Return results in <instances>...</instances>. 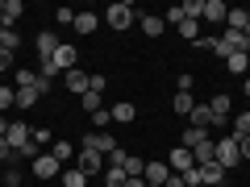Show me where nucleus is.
<instances>
[{
	"label": "nucleus",
	"mask_w": 250,
	"mask_h": 187,
	"mask_svg": "<svg viewBox=\"0 0 250 187\" xmlns=\"http://www.w3.org/2000/svg\"><path fill=\"white\" fill-rule=\"evenodd\" d=\"M238 150H242V158H250V133H246V137L238 142Z\"/></svg>",
	"instance_id": "obj_41"
},
{
	"label": "nucleus",
	"mask_w": 250,
	"mask_h": 187,
	"mask_svg": "<svg viewBox=\"0 0 250 187\" xmlns=\"http://www.w3.org/2000/svg\"><path fill=\"white\" fill-rule=\"evenodd\" d=\"M163 21H167V25H184V21H188V13H184V4H171V9L163 13Z\"/></svg>",
	"instance_id": "obj_29"
},
{
	"label": "nucleus",
	"mask_w": 250,
	"mask_h": 187,
	"mask_svg": "<svg viewBox=\"0 0 250 187\" xmlns=\"http://www.w3.org/2000/svg\"><path fill=\"white\" fill-rule=\"evenodd\" d=\"M54 71H75V62H80V54H75V46H62L59 42V50H54Z\"/></svg>",
	"instance_id": "obj_5"
},
{
	"label": "nucleus",
	"mask_w": 250,
	"mask_h": 187,
	"mask_svg": "<svg viewBox=\"0 0 250 187\" xmlns=\"http://www.w3.org/2000/svg\"><path fill=\"white\" fill-rule=\"evenodd\" d=\"M34 50H38V58H42V62H50L54 50H59V37H54L50 29H42V34H38V42H34Z\"/></svg>",
	"instance_id": "obj_6"
},
{
	"label": "nucleus",
	"mask_w": 250,
	"mask_h": 187,
	"mask_svg": "<svg viewBox=\"0 0 250 187\" xmlns=\"http://www.w3.org/2000/svg\"><path fill=\"white\" fill-rule=\"evenodd\" d=\"M225 67H229V75H242L250 67V54H229V58H225Z\"/></svg>",
	"instance_id": "obj_27"
},
{
	"label": "nucleus",
	"mask_w": 250,
	"mask_h": 187,
	"mask_svg": "<svg viewBox=\"0 0 250 187\" xmlns=\"http://www.w3.org/2000/svg\"><path fill=\"white\" fill-rule=\"evenodd\" d=\"M167 167H171V175H188V170L196 167V158H192V150H188V146H175V150L167 154Z\"/></svg>",
	"instance_id": "obj_3"
},
{
	"label": "nucleus",
	"mask_w": 250,
	"mask_h": 187,
	"mask_svg": "<svg viewBox=\"0 0 250 187\" xmlns=\"http://www.w3.org/2000/svg\"><path fill=\"white\" fill-rule=\"evenodd\" d=\"M208 108H213V116H217V125H225V121H229V112H233V104H229V96H213V100H208Z\"/></svg>",
	"instance_id": "obj_13"
},
{
	"label": "nucleus",
	"mask_w": 250,
	"mask_h": 187,
	"mask_svg": "<svg viewBox=\"0 0 250 187\" xmlns=\"http://www.w3.org/2000/svg\"><path fill=\"white\" fill-rule=\"evenodd\" d=\"M13 187H21V183H13Z\"/></svg>",
	"instance_id": "obj_46"
},
{
	"label": "nucleus",
	"mask_w": 250,
	"mask_h": 187,
	"mask_svg": "<svg viewBox=\"0 0 250 187\" xmlns=\"http://www.w3.org/2000/svg\"><path fill=\"white\" fill-rule=\"evenodd\" d=\"M59 25H75V13L71 9H59Z\"/></svg>",
	"instance_id": "obj_38"
},
{
	"label": "nucleus",
	"mask_w": 250,
	"mask_h": 187,
	"mask_svg": "<svg viewBox=\"0 0 250 187\" xmlns=\"http://www.w3.org/2000/svg\"><path fill=\"white\" fill-rule=\"evenodd\" d=\"M142 179H146V183H154V187H163V183L171 179V167H167V162H146Z\"/></svg>",
	"instance_id": "obj_8"
},
{
	"label": "nucleus",
	"mask_w": 250,
	"mask_h": 187,
	"mask_svg": "<svg viewBox=\"0 0 250 187\" xmlns=\"http://www.w3.org/2000/svg\"><path fill=\"white\" fill-rule=\"evenodd\" d=\"M38 96H42V92H38L34 83H21V88H17V108H29V104H38Z\"/></svg>",
	"instance_id": "obj_21"
},
{
	"label": "nucleus",
	"mask_w": 250,
	"mask_h": 187,
	"mask_svg": "<svg viewBox=\"0 0 250 187\" xmlns=\"http://www.w3.org/2000/svg\"><path fill=\"white\" fill-rule=\"evenodd\" d=\"M188 121L196 125V129H208V125H217V116H213V108H208V104H196L192 112H188Z\"/></svg>",
	"instance_id": "obj_11"
},
{
	"label": "nucleus",
	"mask_w": 250,
	"mask_h": 187,
	"mask_svg": "<svg viewBox=\"0 0 250 187\" xmlns=\"http://www.w3.org/2000/svg\"><path fill=\"white\" fill-rule=\"evenodd\" d=\"M163 29H167V21H163L159 13H146V17H142V34H150V37H159Z\"/></svg>",
	"instance_id": "obj_20"
},
{
	"label": "nucleus",
	"mask_w": 250,
	"mask_h": 187,
	"mask_svg": "<svg viewBox=\"0 0 250 187\" xmlns=\"http://www.w3.org/2000/svg\"><path fill=\"white\" fill-rule=\"evenodd\" d=\"M13 67V50H4V46H0V71H9Z\"/></svg>",
	"instance_id": "obj_37"
},
{
	"label": "nucleus",
	"mask_w": 250,
	"mask_h": 187,
	"mask_svg": "<svg viewBox=\"0 0 250 187\" xmlns=\"http://www.w3.org/2000/svg\"><path fill=\"white\" fill-rule=\"evenodd\" d=\"M205 142H213L208 129H196V125H188V129H184V146H188V150H196V146H205Z\"/></svg>",
	"instance_id": "obj_15"
},
{
	"label": "nucleus",
	"mask_w": 250,
	"mask_h": 187,
	"mask_svg": "<svg viewBox=\"0 0 250 187\" xmlns=\"http://www.w3.org/2000/svg\"><path fill=\"white\" fill-rule=\"evenodd\" d=\"M200 179H205V187H221L225 183V167L208 162V167H200Z\"/></svg>",
	"instance_id": "obj_14"
},
{
	"label": "nucleus",
	"mask_w": 250,
	"mask_h": 187,
	"mask_svg": "<svg viewBox=\"0 0 250 187\" xmlns=\"http://www.w3.org/2000/svg\"><path fill=\"white\" fill-rule=\"evenodd\" d=\"M0 137H9V121L4 116H0Z\"/></svg>",
	"instance_id": "obj_43"
},
{
	"label": "nucleus",
	"mask_w": 250,
	"mask_h": 187,
	"mask_svg": "<svg viewBox=\"0 0 250 187\" xmlns=\"http://www.w3.org/2000/svg\"><path fill=\"white\" fill-rule=\"evenodd\" d=\"M17 42H21L17 29H4V34H0V46H4V50H17Z\"/></svg>",
	"instance_id": "obj_33"
},
{
	"label": "nucleus",
	"mask_w": 250,
	"mask_h": 187,
	"mask_svg": "<svg viewBox=\"0 0 250 187\" xmlns=\"http://www.w3.org/2000/svg\"><path fill=\"white\" fill-rule=\"evenodd\" d=\"M125 179L129 175H125L121 167H104V187H125Z\"/></svg>",
	"instance_id": "obj_26"
},
{
	"label": "nucleus",
	"mask_w": 250,
	"mask_h": 187,
	"mask_svg": "<svg viewBox=\"0 0 250 187\" xmlns=\"http://www.w3.org/2000/svg\"><path fill=\"white\" fill-rule=\"evenodd\" d=\"M163 187H188V183H184V175H171V179H167Z\"/></svg>",
	"instance_id": "obj_42"
},
{
	"label": "nucleus",
	"mask_w": 250,
	"mask_h": 187,
	"mask_svg": "<svg viewBox=\"0 0 250 187\" xmlns=\"http://www.w3.org/2000/svg\"><path fill=\"white\" fill-rule=\"evenodd\" d=\"M246 42H250V25H246Z\"/></svg>",
	"instance_id": "obj_44"
},
{
	"label": "nucleus",
	"mask_w": 250,
	"mask_h": 187,
	"mask_svg": "<svg viewBox=\"0 0 250 187\" xmlns=\"http://www.w3.org/2000/svg\"><path fill=\"white\" fill-rule=\"evenodd\" d=\"M246 25H250V13H246V9H229V13H225V29L246 34Z\"/></svg>",
	"instance_id": "obj_12"
},
{
	"label": "nucleus",
	"mask_w": 250,
	"mask_h": 187,
	"mask_svg": "<svg viewBox=\"0 0 250 187\" xmlns=\"http://www.w3.org/2000/svg\"><path fill=\"white\" fill-rule=\"evenodd\" d=\"M246 133H250V112H238V116H233V133L229 137H238V142H242Z\"/></svg>",
	"instance_id": "obj_28"
},
{
	"label": "nucleus",
	"mask_w": 250,
	"mask_h": 187,
	"mask_svg": "<svg viewBox=\"0 0 250 187\" xmlns=\"http://www.w3.org/2000/svg\"><path fill=\"white\" fill-rule=\"evenodd\" d=\"M59 179H62V187H88V183H92V179H88V175H83V170H80V167H67V170H62V175H59Z\"/></svg>",
	"instance_id": "obj_17"
},
{
	"label": "nucleus",
	"mask_w": 250,
	"mask_h": 187,
	"mask_svg": "<svg viewBox=\"0 0 250 187\" xmlns=\"http://www.w3.org/2000/svg\"><path fill=\"white\" fill-rule=\"evenodd\" d=\"M21 13H25V4H21V0H4V9H0V17H4V25L13 29V21H17Z\"/></svg>",
	"instance_id": "obj_23"
},
{
	"label": "nucleus",
	"mask_w": 250,
	"mask_h": 187,
	"mask_svg": "<svg viewBox=\"0 0 250 187\" xmlns=\"http://www.w3.org/2000/svg\"><path fill=\"white\" fill-rule=\"evenodd\" d=\"M96 25H100V21H96V13H75V34H96Z\"/></svg>",
	"instance_id": "obj_18"
},
{
	"label": "nucleus",
	"mask_w": 250,
	"mask_h": 187,
	"mask_svg": "<svg viewBox=\"0 0 250 187\" xmlns=\"http://www.w3.org/2000/svg\"><path fill=\"white\" fill-rule=\"evenodd\" d=\"M13 104H17V88H4V83H0V112L13 108Z\"/></svg>",
	"instance_id": "obj_32"
},
{
	"label": "nucleus",
	"mask_w": 250,
	"mask_h": 187,
	"mask_svg": "<svg viewBox=\"0 0 250 187\" xmlns=\"http://www.w3.org/2000/svg\"><path fill=\"white\" fill-rule=\"evenodd\" d=\"M225 13H229V9H225L221 0H205V9H200V17H205V21H225Z\"/></svg>",
	"instance_id": "obj_19"
},
{
	"label": "nucleus",
	"mask_w": 250,
	"mask_h": 187,
	"mask_svg": "<svg viewBox=\"0 0 250 187\" xmlns=\"http://www.w3.org/2000/svg\"><path fill=\"white\" fill-rule=\"evenodd\" d=\"M88 88H92V75H88V71H80V67H75V71H67V92L83 96Z\"/></svg>",
	"instance_id": "obj_10"
},
{
	"label": "nucleus",
	"mask_w": 250,
	"mask_h": 187,
	"mask_svg": "<svg viewBox=\"0 0 250 187\" xmlns=\"http://www.w3.org/2000/svg\"><path fill=\"white\" fill-rule=\"evenodd\" d=\"M83 112H100V108H104V104H100V92H83Z\"/></svg>",
	"instance_id": "obj_31"
},
{
	"label": "nucleus",
	"mask_w": 250,
	"mask_h": 187,
	"mask_svg": "<svg viewBox=\"0 0 250 187\" xmlns=\"http://www.w3.org/2000/svg\"><path fill=\"white\" fill-rule=\"evenodd\" d=\"M146 187H154V183H146Z\"/></svg>",
	"instance_id": "obj_47"
},
{
	"label": "nucleus",
	"mask_w": 250,
	"mask_h": 187,
	"mask_svg": "<svg viewBox=\"0 0 250 187\" xmlns=\"http://www.w3.org/2000/svg\"><path fill=\"white\" fill-rule=\"evenodd\" d=\"M179 34H184V37H188V42H192V46L200 42V25H196V21H192V17H188L184 25H179Z\"/></svg>",
	"instance_id": "obj_30"
},
{
	"label": "nucleus",
	"mask_w": 250,
	"mask_h": 187,
	"mask_svg": "<svg viewBox=\"0 0 250 187\" xmlns=\"http://www.w3.org/2000/svg\"><path fill=\"white\" fill-rule=\"evenodd\" d=\"M83 146H88V150H96V154H104V158L117 150V142H113L108 133H88V137H83Z\"/></svg>",
	"instance_id": "obj_9"
},
{
	"label": "nucleus",
	"mask_w": 250,
	"mask_h": 187,
	"mask_svg": "<svg viewBox=\"0 0 250 187\" xmlns=\"http://www.w3.org/2000/svg\"><path fill=\"white\" fill-rule=\"evenodd\" d=\"M192 158H196V167H208V162L217 158V142H205V146H196V150H192Z\"/></svg>",
	"instance_id": "obj_22"
},
{
	"label": "nucleus",
	"mask_w": 250,
	"mask_h": 187,
	"mask_svg": "<svg viewBox=\"0 0 250 187\" xmlns=\"http://www.w3.org/2000/svg\"><path fill=\"white\" fill-rule=\"evenodd\" d=\"M184 183H188V187H205V179H200V167H192V170H188V175H184Z\"/></svg>",
	"instance_id": "obj_36"
},
{
	"label": "nucleus",
	"mask_w": 250,
	"mask_h": 187,
	"mask_svg": "<svg viewBox=\"0 0 250 187\" xmlns=\"http://www.w3.org/2000/svg\"><path fill=\"white\" fill-rule=\"evenodd\" d=\"M125 175H129V179H142V170H146V158H138V154H125Z\"/></svg>",
	"instance_id": "obj_25"
},
{
	"label": "nucleus",
	"mask_w": 250,
	"mask_h": 187,
	"mask_svg": "<svg viewBox=\"0 0 250 187\" xmlns=\"http://www.w3.org/2000/svg\"><path fill=\"white\" fill-rule=\"evenodd\" d=\"M171 108H175L179 116H188L192 108H196V100H192V92H175V100H171Z\"/></svg>",
	"instance_id": "obj_24"
},
{
	"label": "nucleus",
	"mask_w": 250,
	"mask_h": 187,
	"mask_svg": "<svg viewBox=\"0 0 250 187\" xmlns=\"http://www.w3.org/2000/svg\"><path fill=\"white\" fill-rule=\"evenodd\" d=\"M104 21L117 29V34H125V29H129V25L138 21V13L129 9V4H108V9H104Z\"/></svg>",
	"instance_id": "obj_1"
},
{
	"label": "nucleus",
	"mask_w": 250,
	"mask_h": 187,
	"mask_svg": "<svg viewBox=\"0 0 250 187\" xmlns=\"http://www.w3.org/2000/svg\"><path fill=\"white\" fill-rule=\"evenodd\" d=\"M38 79V71H17V88H21V83H34Z\"/></svg>",
	"instance_id": "obj_40"
},
{
	"label": "nucleus",
	"mask_w": 250,
	"mask_h": 187,
	"mask_svg": "<svg viewBox=\"0 0 250 187\" xmlns=\"http://www.w3.org/2000/svg\"><path fill=\"white\" fill-rule=\"evenodd\" d=\"M200 9H205V0H184V13H188V17H192V21L200 17Z\"/></svg>",
	"instance_id": "obj_35"
},
{
	"label": "nucleus",
	"mask_w": 250,
	"mask_h": 187,
	"mask_svg": "<svg viewBox=\"0 0 250 187\" xmlns=\"http://www.w3.org/2000/svg\"><path fill=\"white\" fill-rule=\"evenodd\" d=\"M75 167H80L88 179H96L100 170H104V154H96V150H88V146H83V150H80V162H75Z\"/></svg>",
	"instance_id": "obj_4"
},
{
	"label": "nucleus",
	"mask_w": 250,
	"mask_h": 187,
	"mask_svg": "<svg viewBox=\"0 0 250 187\" xmlns=\"http://www.w3.org/2000/svg\"><path fill=\"white\" fill-rule=\"evenodd\" d=\"M217 167H225V170H233L242 162V150H238V137H221V142H217Z\"/></svg>",
	"instance_id": "obj_2"
},
{
	"label": "nucleus",
	"mask_w": 250,
	"mask_h": 187,
	"mask_svg": "<svg viewBox=\"0 0 250 187\" xmlns=\"http://www.w3.org/2000/svg\"><path fill=\"white\" fill-rule=\"evenodd\" d=\"M113 116H108V108H100V112H92V125H108Z\"/></svg>",
	"instance_id": "obj_39"
},
{
	"label": "nucleus",
	"mask_w": 250,
	"mask_h": 187,
	"mask_svg": "<svg viewBox=\"0 0 250 187\" xmlns=\"http://www.w3.org/2000/svg\"><path fill=\"white\" fill-rule=\"evenodd\" d=\"M88 187H104V183H88Z\"/></svg>",
	"instance_id": "obj_45"
},
{
	"label": "nucleus",
	"mask_w": 250,
	"mask_h": 187,
	"mask_svg": "<svg viewBox=\"0 0 250 187\" xmlns=\"http://www.w3.org/2000/svg\"><path fill=\"white\" fill-rule=\"evenodd\" d=\"M50 154H54L59 162H67V158H71V146H67V142H54V146H50Z\"/></svg>",
	"instance_id": "obj_34"
},
{
	"label": "nucleus",
	"mask_w": 250,
	"mask_h": 187,
	"mask_svg": "<svg viewBox=\"0 0 250 187\" xmlns=\"http://www.w3.org/2000/svg\"><path fill=\"white\" fill-rule=\"evenodd\" d=\"M108 116H113V121H121V125H129V121L138 116V108L129 104V100H121V104H113V108H108Z\"/></svg>",
	"instance_id": "obj_16"
},
{
	"label": "nucleus",
	"mask_w": 250,
	"mask_h": 187,
	"mask_svg": "<svg viewBox=\"0 0 250 187\" xmlns=\"http://www.w3.org/2000/svg\"><path fill=\"white\" fill-rule=\"evenodd\" d=\"M59 167H62V162L54 158V154H38V158H34V175L38 179H54V175H59Z\"/></svg>",
	"instance_id": "obj_7"
}]
</instances>
